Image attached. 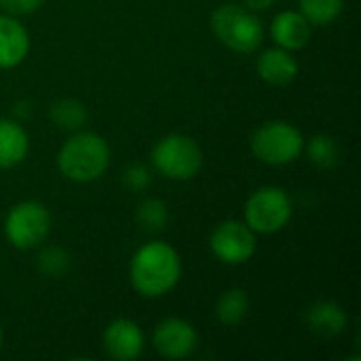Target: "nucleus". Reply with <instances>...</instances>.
I'll return each mask as SVG.
<instances>
[{"mask_svg":"<svg viewBox=\"0 0 361 361\" xmlns=\"http://www.w3.org/2000/svg\"><path fill=\"white\" fill-rule=\"evenodd\" d=\"M182 277V260L176 247L165 241L144 243L131 258L129 279L133 290L144 298L169 294Z\"/></svg>","mask_w":361,"mask_h":361,"instance_id":"1","label":"nucleus"},{"mask_svg":"<svg viewBox=\"0 0 361 361\" xmlns=\"http://www.w3.org/2000/svg\"><path fill=\"white\" fill-rule=\"evenodd\" d=\"M57 167L72 182H95L110 167V146L102 135L78 129L63 142L57 154Z\"/></svg>","mask_w":361,"mask_h":361,"instance_id":"2","label":"nucleus"},{"mask_svg":"<svg viewBox=\"0 0 361 361\" xmlns=\"http://www.w3.org/2000/svg\"><path fill=\"white\" fill-rule=\"evenodd\" d=\"M216 38L235 53H254L264 40V27L258 15L243 4H222L212 13Z\"/></svg>","mask_w":361,"mask_h":361,"instance_id":"3","label":"nucleus"},{"mask_svg":"<svg viewBox=\"0 0 361 361\" xmlns=\"http://www.w3.org/2000/svg\"><path fill=\"white\" fill-rule=\"evenodd\" d=\"M250 148L260 163L283 167L305 152V137L300 129L288 121H269L252 133Z\"/></svg>","mask_w":361,"mask_h":361,"instance_id":"4","label":"nucleus"},{"mask_svg":"<svg viewBox=\"0 0 361 361\" xmlns=\"http://www.w3.org/2000/svg\"><path fill=\"white\" fill-rule=\"evenodd\" d=\"M150 161L154 169L167 180L186 182L201 171L203 152L192 137L184 133H169L154 144Z\"/></svg>","mask_w":361,"mask_h":361,"instance_id":"5","label":"nucleus"},{"mask_svg":"<svg viewBox=\"0 0 361 361\" xmlns=\"http://www.w3.org/2000/svg\"><path fill=\"white\" fill-rule=\"evenodd\" d=\"M294 216L290 195L279 186H264L250 195L245 203V224L256 235H275L283 231Z\"/></svg>","mask_w":361,"mask_h":361,"instance_id":"6","label":"nucleus"},{"mask_svg":"<svg viewBox=\"0 0 361 361\" xmlns=\"http://www.w3.org/2000/svg\"><path fill=\"white\" fill-rule=\"evenodd\" d=\"M51 231V214L38 201H21L13 205L4 218L6 241L21 252L36 250Z\"/></svg>","mask_w":361,"mask_h":361,"instance_id":"7","label":"nucleus"},{"mask_svg":"<svg viewBox=\"0 0 361 361\" xmlns=\"http://www.w3.org/2000/svg\"><path fill=\"white\" fill-rule=\"evenodd\" d=\"M209 247L220 262L239 267L252 260L258 243H256V233L245 222L226 220L212 231Z\"/></svg>","mask_w":361,"mask_h":361,"instance_id":"8","label":"nucleus"},{"mask_svg":"<svg viewBox=\"0 0 361 361\" xmlns=\"http://www.w3.org/2000/svg\"><path fill=\"white\" fill-rule=\"evenodd\" d=\"M197 345L199 334L195 326L180 317L163 319L152 334V347L165 360H186L195 353Z\"/></svg>","mask_w":361,"mask_h":361,"instance_id":"9","label":"nucleus"},{"mask_svg":"<svg viewBox=\"0 0 361 361\" xmlns=\"http://www.w3.org/2000/svg\"><path fill=\"white\" fill-rule=\"evenodd\" d=\"M104 349L112 360L133 361L144 351V332L133 319H114L104 330Z\"/></svg>","mask_w":361,"mask_h":361,"instance_id":"10","label":"nucleus"},{"mask_svg":"<svg viewBox=\"0 0 361 361\" xmlns=\"http://www.w3.org/2000/svg\"><path fill=\"white\" fill-rule=\"evenodd\" d=\"M313 25L300 11H281L273 17L271 38L286 51H300L311 42Z\"/></svg>","mask_w":361,"mask_h":361,"instance_id":"11","label":"nucleus"},{"mask_svg":"<svg viewBox=\"0 0 361 361\" xmlns=\"http://www.w3.org/2000/svg\"><path fill=\"white\" fill-rule=\"evenodd\" d=\"M30 53V34L21 21L8 13H0V70L23 63Z\"/></svg>","mask_w":361,"mask_h":361,"instance_id":"12","label":"nucleus"},{"mask_svg":"<svg viewBox=\"0 0 361 361\" xmlns=\"http://www.w3.org/2000/svg\"><path fill=\"white\" fill-rule=\"evenodd\" d=\"M258 76L273 87H286L290 82H294V78L298 76V61L292 55V51H286L281 47L275 49H267L256 63Z\"/></svg>","mask_w":361,"mask_h":361,"instance_id":"13","label":"nucleus"},{"mask_svg":"<svg viewBox=\"0 0 361 361\" xmlns=\"http://www.w3.org/2000/svg\"><path fill=\"white\" fill-rule=\"evenodd\" d=\"M305 322H307L309 330L315 332L317 336L334 338V336H338V334H343L347 330L349 315L338 302L322 300V302H315L313 307L307 309Z\"/></svg>","mask_w":361,"mask_h":361,"instance_id":"14","label":"nucleus"},{"mask_svg":"<svg viewBox=\"0 0 361 361\" xmlns=\"http://www.w3.org/2000/svg\"><path fill=\"white\" fill-rule=\"evenodd\" d=\"M30 150L27 131L19 121L0 118V169H13L21 165Z\"/></svg>","mask_w":361,"mask_h":361,"instance_id":"15","label":"nucleus"},{"mask_svg":"<svg viewBox=\"0 0 361 361\" xmlns=\"http://www.w3.org/2000/svg\"><path fill=\"white\" fill-rule=\"evenodd\" d=\"M250 311V298L245 290H226L216 302V317L222 326H237L245 319Z\"/></svg>","mask_w":361,"mask_h":361,"instance_id":"16","label":"nucleus"},{"mask_svg":"<svg viewBox=\"0 0 361 361\" xmlns=\"http://www.w3.org/2000/svg\"><path fill=\"white\" fill-rule=\"evenodd\" d=\"M49 116L59 129H66V131H78L87 123V110L74 97H61L53 102L49 108Z\"/></svg>","mask_w":361,"mask_h":361,"instance_id":"17","label":"nucleus"},{"mask_svg":"<svg viewBox=\"0 0 361 361\" xmlns=\"http://www.w3.org/2000/svg\"><path fill=\"white\" fill-rule=\"evenodd\" d=\"M298 4L300 13L309 19L313 27L334 23L345 8V0H298Z\"/></svg>","mask_w":361,"mask_h":361,"instance_id":"18","label":"nucleus"},{"mask_svg":"<svg viewBox=\"0 0 361 361\" xmlns=\"http://www.w3.org/2000/svg\"><path fill=\"white\" fill-rule=\"evenodd\" d=\"M305 150L311 159L313 165L322 167V169H330L338 163L341 159V146L332 135L319 133L315 135L309 144L305 142Z\"/></svg>","mask_w":361,"mask_h":361,"instance_id":"19","label":"nucleus"},{"mask_svg":"<svg viewBox=\"0 0 361 361\" xmlns=\"http://www.w3.org/2000/svg\"><path fill=\"white\" fill-rule=\"evenodd\" d=\"M135 218H137L140 228H144L148 233H159V231H163L167 226L169 212H167V205L161 199H144L137 205Z\"/></svg>","mask_w":361,"mask_h":361,"instance_id":"20","label":"nucleus"},{"mask_svg":"<svg viewBox=\"0 0 361 361\" xmlns=\"http://www.w3.org/2000/svg\"><path fill=\"white\" fill-rule=\"evenodd\" d=\"M36 267L47 277H61L70 269V256L66 250H61L57 245H49V247H42L38 252Z\"/></svg>","mask_w":361,"mask_h":361,"instance_id":"21","label":"nucleus"},{"mask_svg":"<svg viewBox=\"0 0 361 361\" xmlns=\"http://www.w3.org/2000/svg\"><path fill=\"white\" fill-rule=\"evenodd\" d=\"M123 182L131 188V190H144L150 184V169L142 163H133L125 169L123 173Z\"/></svg>","mask_w":361,"mask_h":361,"instance_id":"22","label":"nucleus"},{"mask_svg":"<svg viewBox=\"0 0 361 361\" xmlns=\"http://www.w3.org/2000/svg\"><path fill=\"white\" fill-rule=\"evenodd\" d=\"M44 4V0H0V6L4 8V13L17 17V15H30L34 11H38Z\"/></svg>","mask_w":361,"mask_h":361,"instance_id":"23","label":"nucleus"},{"mask_svg":"<svg viewBox=\"0 0 361 361\" xmlns=\"http://www.w3.org/2000/svg\"><path fill=\"white\" fill-rule=\"evenodd\" d=\"M279 0H243V4L252 11H267L271 8L273 4H277Z\"/></svg>","mask_w":361,"mask_h":361,"instance_id":"24","label":"nucleus"},{"mask_svg":"<svg viewBox=\"0 0 361 361\" xmlns=\"http://www.w3.org/2000/svg\"><path fill=\"white\" fill-rule=\"evenodd\" d=\"M2 345H4V332H2V326H0V351H2Z\"/></svg>","mask_w":361,"mask_h":361,"instance_id":"25","label":"nucleus"}]
</instances>
